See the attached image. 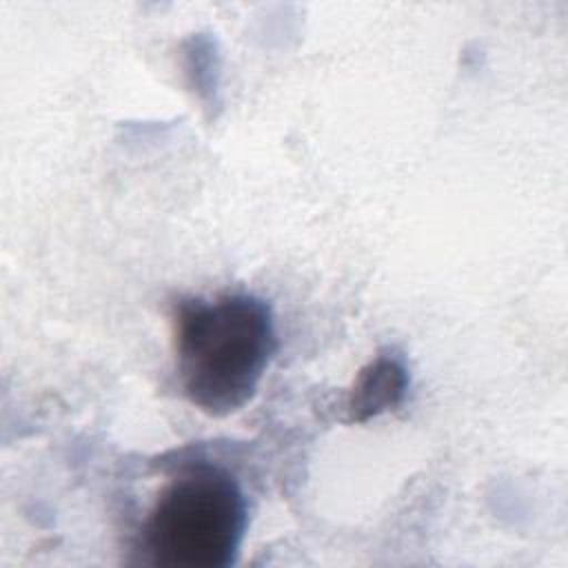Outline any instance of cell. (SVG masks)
I'll return each mask as SVG.
<instances>
[{
  "mask_svg": "<svg viewBox=\"0 0 568 568\" xmlns=\"http://www.w3.org/2000/svg\"><path fill=\"white\" fill-rule=\"evenodd\" d=\"M175 371L182 395L224 417L246 406L275 353L271 308L248 293L182 300L173 313Z\"/></svg>",
  "mask_w": 568,
  "mask_h": 568,
  "instance_id": "1",
  "label": "cell"
},
{
  "mask_svg": "<svg viewBox=\"0 0 568 568\" xmlns=\"http://www.w3.org/2000/svg\"><path fill=\"white\" fill-rule=\"evenodd\" d=\"M246 517L235 477L220 466L195 464L155 497L142 526V548L160 566L224 568L240 552Z\"/></svg>",
  "mask_w": 568,
  "mask_h": 568,
  "instance_id": "2",
  "label": "cell"
},
{
  "mask_svg": "<svg viewBox=\"0 0 568 568\" xmlns=\"http://www.w3.org/2000/svg\"><path fill=\"white\" fill-rule=\"evenodd\" d=\"M408 386L406 368L388 355L375 357L359 375L351 393V419L362 422L402 402Z\"/></svg>",
  "mask_w": 568,
  "mask_h": 568,
  "instance_id": "3",
  "label": "cell"
}]
</instances>
